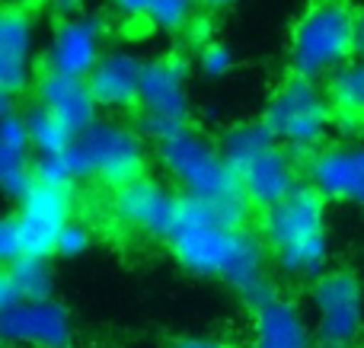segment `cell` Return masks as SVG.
<instances>
[{
    "label": "cell",
    "instance_id": "14",
    "mask_svg": "<svg viewBox=\"0 0 364 348\" xmlns=\"http://www.w3.org/2000/svg\"><path fill=\"white\" fill-rule=\"evenodd\" d=\"M74 323L68 307L51 300H23V304L0 310V336L10 348H51L68 345Z\"/></svg>",
    "mask_w": 364,
    "mask_h": 348
},
{
    "label": "cell",
    "instance_id": "29",
    "mask_svg": "<svg viewBox=\"0 0 364 348\" xmlns=\"http://www.w3.org/2000/svg\"><path fill=\"white\" fill-rule=\"evenodd\" d=\"M230 4H237V0H198L201 10H227Z\"/></svg>",
    "mask_w": 364,
    "mask_h": 348
},
{
    "label": "cell",
    "instance_id": "12",
    "mask_svg": "<svg viewBox=\"0 0 364 348\" xmlns=\"http://www.w3.org/2000/svg\"><path fill=\"white\" fill-rule=\"evenodd\" d=\"M106 51V23L93 13H74L55 26L42 64L51 74L87 80Z\"/></svg>",
    "mask_w": 364,
    "mask_h": 348
},
{
    "label": "cell",
    "instance_id": "21",
    "mask_svg": "<svg viewBox=\"0 0 364 348\" xmlns=\"http://www.w3.org/2000/svg\"><path fill=\"white\" fill-rule=\"evenodd\" d=\"M326 93L336 112V128L346 134L364 131V58H352L326 80Z\"/></svg>",
    "mask_w": 364,
    "mask_h": 348
},
{
    "label": "cell",
    "instance_id": "5",
    "mask_svg": "<svg viewBox=\"0 0 364 348\" xmlns=\"http://www.w3.org/2000/svg\"><path fill=\"white\" fill-rule=\"evenodd\" d=\"M358 16L348 0H310L291 29V74L304 80H329L358 55Z\"/></svg>",
    "mask_w": 364,
    "mask_h": 348
},
{
    "label": "cell",
    "instance_id": "24",
    "mask_svg": "<svg viewBox=\"0 0 364 348\" xmlns=\"http://www.w3.org/2000/svg\"><path fill=\"white\" fill-rule=\"evenodd\" d=\"M195 61H198V70L205 77L220 80V77H227L233 70V51L227 48V45H220V42H205V45H198Z\"/></svg>",
    "mask_w": 364,
    "mask_h": 348
},
{
    "label": "cell",
    "instance_id": "30",
    "mask_svg": "<svg viewBox=\"0 0 364 348\" xmlns=\"http://www.w3.org/2000/svg\"><path fill=\"white\" fill-rule=\"evenodd\" d=\"M6 4V10H23V13H29V6H36L38 0H4Z\"/></svg>",
    "mask_w": 364,
    "mask_h": 348
},
{
    "label": "cell",
    "instance_id": "17",
    "mask_svg": "<svg viewBox=\"0 0 364 348\" xmlns=\"http://www.w3.org/2000/svg\"><path fill=\"white\" fill-rule=\"evenodd\" d=\"M0 185L13 202L26 198L36 189L32 141L26 131L23 112L13 106L10 96H4V121H0Z\"/></svg>",
    "mask_w": 364,
    "mask_h": 348
},
{
    "label": "cell",
    "instance_id": "10",
    "mask_svg": "<svg viewBox=\"0 0 364 348\" xmlns=\"http://www.w3.org/2000/svg\"><path fill=\"white\" fill-rule=\"evenodd\" d=\"M109 208H112L115 221L132 234L151 236V240H170L182 211H186V198L176 185L164 183V179L141 176L115 189Z\"/></svg>",
    "mask_w": 364,
    "mask_h": 348
},
{
    "label": "cell",
    "instance_id": "28",
    "mask_svg": "<svg viewBox=\"0 0 364 348\" xmlns=\"http://www.w3.org/2000/svg\"><path fill=\"white\" fill-rule=\"evenodd\" d=\"M45 4H51L58 13H64V16H74V13H80V6L87 4V0H45Z\"/></svg>",
    "mask_w": 364,
    "mask_h": 348
},
{
    "label": "cell",
    "instance_id": "11",
    "mask_svg": "<svg viewBox=\"0 0 364 348\" xmlns=\"http://www.w3.org/2000/svg\"><path fill=\"white\" fill-rule=\"evenodd\" d=\"M316 339L348 345L364 332V285L346 268H329L314 281Z\"/></svg>",
    "mask_w": 364,
    "mask_h": 348
},
{
    "label": "cell",
    "instance_id": "16",
    "mask_svg": "<svg viewBox=\"0 0 364 348\" xmlns=\"http://www.w3.org/2000/svg\"><path fill=\"white\" fill-rule=\"evenodd\" d=\"M36 102L42 109H48L74 138H80L87 128H93L100 121L96 119L100 106L93 99V89L80 77H64V74L42 70V77L36 80Z\"/></svg>",
    "mask_w": 364,
    "mask_h": 348
},
{
    "label": "cell",
    "instance_id": "25",
    "mask_svg": "<svg viewBox=\"0 0 364 348\" xmlns=\"http://www.w3.org/2000/svg\"><path fill=\"white\" fill-rule=\"evenodd\" d=\"M90 246V227L83 221H70L58 240V256H80Z\"/></svg>",
    "mask_w": 364,
    "mask_h": 348
},
{
    "label": "cell",
    "instance_id": "13",
    "mask_svg": "<svg viewBox=\"0 0 364 348\" xmlns=\"http://www.w3.org/2000/svg\"><path fill=\"white\" fill-rule=\"evenodd\" d=\"M307 185L323 202L364 208V141L326 144L307 160Z\"/></svg>",
    "mask_w": 364,
    "mask_h": 348
},
{
    "label": "cell",
    "instance_id": "8",
    "mask_svg": "<svg viewBox=\"0 0 364 348\" xmlns=\"http://www.w3.org/2000/svg\"><path fill=\"white\" fill-rule=\"evenodd\" d=\"M192 102H188V64L179 55H164L147 61L138 102V128L157 144L176 138L188 128Z\"/></svg>",
    "mask_w": 364,
    "mask_h": 348
},
{
    "label": "cell",
    "instance_id": "2",
    "mask_svg": "<svg viewBox=\"0 0 364 348\" xmlns=\"http://www.w3.org/2000/svg\"><path fill=\"white\" fill-rule=\"evenodd\" d=\"M157 160L188 205H201L224 221L246 227L252 205L246 202L218 141L195 128H186L176 138L157 144Z\"/></svg>",
    "mask_w": 364,
    "mask_h": 348
},
{
    "label": "cell",
    "instance_id": "6",
    "mask_svg": "<svg viewBox=\"0 0 364 348\" xmlns=\"http://www.w3.org/2000/svg\"><path fill=\"white\" fill-rule=\"evenodd\" d=\"M262 125L269 128V134L288 153L310 160L316 151L326 147V138L336 125V112L326 87L291 74L272 93L262 115Z\"/></svg>",
    "mask_w": 364,
    "mask_h": 348
},
{
    "label": "cell",
    "instance_id": "18",
    "mask_svg": "<svg viewBox=\"0 0 364 348\" xmlns=\"http://www.w3.org/2000/svg\"><path fill=\"white\" fill-rule=\"evenodd\" d=\"M36 58V23L23 10H4L0 16V89L4 96L26 93L32 83Z\"/></svg>",
    "mask_w": 364,
    "mask_h": 348
},
{
    "label": "cell",
    "instance_id": "15",
    "mask_svg": "<svg viewBox=\"0 0 364 348\" xmlns=\"http://www.w3.org/2000/svg\"><path fill=\"white\" fill-rule=\"evenodd\" d=\"M147 61L132 48H109L87 77L93 99L102 112H132L141 102V83H144Z\"/></svg>",
    "mask_w": 364,
    "mask_h": 348
},
{
    "label": "cell",
    "instance_id": "9",
    "mask_svg": "<svg viewBox=\"0 0 364 348\" xmlns=\"http://www.w3.org/2000/svg\"><path fill=\"white\" fill-rule=\"evenodd\" d=\"M77 147L83 153L90 179L109 185L112 192L144 176L147 144L141 128H132L115 119H100L77 138Z\"/></svg>",
    "mask_w": 364,
    "mask_h": 348
},
{
    "label": "cell",
    "instance_id": "19",
    "mask_svg": "<svg viewBox=\"0 0 364 348\" xmlns=\"http://www.w3.org/2000/svg\"><path fill=\"white\" fill-rule=\"evenodd\" d=\"M250 348H314V336L294 300L272 298L252 310V345Z\"/></svg>",
    "mask_w": 364,
    "mask_h": 348
},
{
    "label": "cell",
    "instance_id": "4",
    "mask_svg": "<svg viewBox=\"0 0 364 348\" xmlns=\"http://www.w3.org/2000/svg\"><path fill=\"white\" fill-rule=\"evenodd\" d=\"M218 144L252 208L269 211L272 205L284 202L304 185L294 153L284 151L262 121L230 125Z\"/></svg>",
    "mask_w": 364,
    "mask_h": 348
},
{
    "label": "cell",
    "instance_id": "3",
    "mask_svg": "<svg viewBox=\"0 0 364 348\" xmlns=\"http://www.w3.org/2000/svg\"><path fill=\"white\" fill-rule=\"evenodd\" d=\"M259 240L284 275L316 281L329 272L326 202L307 183L259 214Z\"/></svg>",
    "mask_w": 364,
    "mask_h": 348
},
{
    "label": "cell",
    "instance_id": "23",
    "mask_svg": "<svg viewBox=\"0 0 364 348\" xmlns=\"http://www.w3.org/2000/svg\"><path fill=\"white\" fill-rule=\"evenodd\" d=\"M23 121H26V131H29V141H32L36 157L64 151V147H70L77 141L74 134H70L68 128H64L61 121L48 112V109L38 106V102H32L29 109H23Z\"/></svg>",
    "mask_w": 364,
    "mask_h": 348
},
{
    "label": "cell",
    "instance_id": "22",
    "mask_svg": "<svg viewBox=\"0 0 364 348\" xmlns=\"http://www.w3.org/2000/svg\"><path fill=\"white\" fill-rule=\"evenodd\" d=\"M83 179H90V173H87V163H83V153H80V147H77V141L70 147H64V151L36 157V183L38 185L74 189Z\"/></svg>",
    "mask_w": 364,
    "mask_h": 348
},
{
    "label": "cell",
    "instance_id": "27",
    "mask_svg": "<svg viewBox=\"0 0 364 348\" xmlns=\"http://www.w3.org/2000/svg\"><path fill=\"white\" fill-rule=\"evenodd\" d=\"M170 348H233L220 339H201V336H188V339H176Z\"/></svg>",
    "mask_w": 364,
    "mask_h": 348
},
{
    "label": "cell",
    "instance_id": "20",
    "mask_svg": "<svg viewBox=\"0 0 364 348\" xmlns=\"http://www.w3.org/2000/svg\"><path fill=\"white\" fill-rule=\"evenodd\" d=\"M55 294V272L42 256H23L10 262L0 278V310L23 304V300H51Z\"/></svg>",
    "mask_w": 364,
    "mask_h": 348
},
{
    "label": "cell",
    "instance_id": "34",
    "mask_svg": "<svg viewBox=\"0 0 364 348\" xmlns=\"http://www.w3.org/2000/svg\"><path fill=\"white\" fill-rule=\"evenodd\" d=\"M6 348H10V345H6Z\"/></svg>",
    "mask_w": 364,
    "mask_h": 348
},
{
    "label": "cell",
    "instance_id": "1",
    "mask_svg": "<svg viewBox=\"0 0 364 348\" xmlns=\"http://www.w3.org/2000/svg\"><path fill=\"white\" fill-rule=\"evenodd\" d=\"M166 246L186 272L230 285L252 310L275 298L269 266H265L269 249L262 246V240L201 205L186 202V211H182Z\"/></svg>",
    "mask_w": 364,
    "mask_h": 348
},
{
    "label": "cell",
    "instance_id": "7",
    "mask_svg": "<svg viewBox=\"0 0 364 348\" xmlns=\"http://www.w3.org/2000/svg\"><path fill=\"white\" fill-rule=\"evenodd\" d=\"M74 198L70 189H55V185H38L26 198L16 202V211L0 224V256L4 262L23 259V256H42L48 259L58 253L64 227L74 217Z\"/></svg>",
    "mask_w": 364,
    "mask_h": 348
},
{
    "label": "cell",
    "instance_id": "33",
    "mask_svg": "<svg viewBox=\"0 0 364 348\" xmlns=\"http://www.w3.org/2000/svg\"><path fill=\"white\" fill-rule=\"evenodd\" d=\"M51 348H74V345H70V342H68V345H51Z\"/></svg>",
    "mask_w": 364,
    "mask_h": 348
},
{
    "label": "cell",
    "instance_id": "32",
    "mask_svg": "<svg viewBox=\"0 0 364 348\" xmlns=\"http://www.w3.org/2000/svg\"><path fill=\"white\" fill-rule=\"evenodd\" d=\"M314 348H348V345H333V342H316Z\"/></svg>",
    "mask_w": 364,
    "mask_h": 348
},
{
    "label": "cell",
    "instance_id": "31",
    "mask_svg": "<svg viewBox=\"0 0 364 348\" xmlns=\"http://www.w3.org/2000/svg\"><path fill=\"white\" fill-rule=\"evenodd\" d=\"M358 55L364 58V13L358 16Z\"/></svg>",
    "mask_w": 364,
    "mask_h": 348
},
{
    "label": "cell",
    "instance_id": "26",
    "mask_svg": "<svg viewBox=\"0 0 364 348\" xmlns=\"http://www.w3.org/2000/svg\"><path fill=\"white\" fill-rule=\"evenodd\" d=\"M112 13H119L125 23H147V16L154 13L157 0H109Z\"/></svg>",
    "mask_w": 364,
    "mask_h": 348
}]
</instances>
